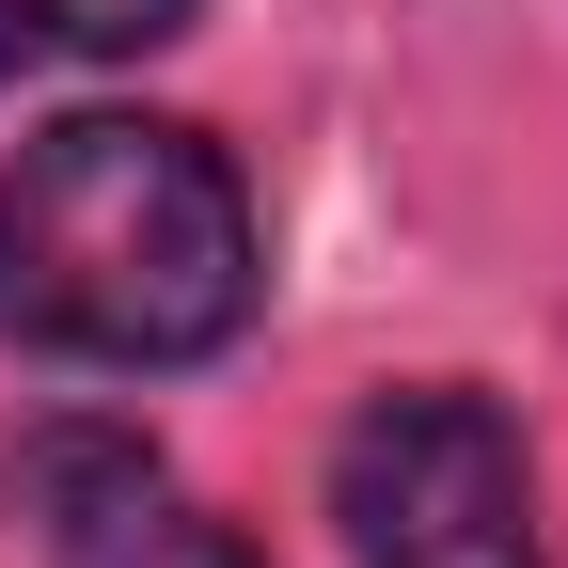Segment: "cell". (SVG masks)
I'll use <instances>...</instances> for the list:
<instances>
[{"mask_svg":"<svg viewBox=\"0 0 568 568\" xmlns=\"http://www.w3.org/2000/svg\"><path fill=\"white\" fill-rule=\"evenodd\" d=\"M268 301L253 190L174 111H63L0 159V347L80 379L222 364Z\"/></svg>","mask_w":568,"mask_h":568,"instance_id":"cell-1","label":"cell"},{"mask_svg":"<svg viewBox=\"0 0 568 568\" xmlns=\"http://www.w3.org/2000/svg\"><path fill=\"white\" fill-rule=\"evenodd\" d=\"M332 521L364 568H537V474L521 426L474 379H395L332 443Z\"/></svg>","mask_w":568,"mask_h":568,"instance_id":"cell-2","label":"cell"},{"mask_svg":"<svg viewBox=\"0 0 568 568\" xmlns=\"http://www.w3.org/2000/svg\"><path fill=\"white\" fill-rule=\"evenodd\" d=\"M0 489H17L32 521V568H268L222 506H190L174 458L142 443V426L111 410H48L17 458H0Z\"/></svg>","mask_w":568,"mask_h":568,"instance_id":"cell-3","label":"cell"},{"mask_svg":"<svg viewBox=\"0 0 568 568\" xmlns=\"http://www.w3.org/2000/svg\"><path fill=\"white\" fill-rule=\"evenodd\" d=\"M205 0H0V80H48V63H142L174 48Z\"/></svg>","mask_w":568,"mask_h":568,"instance_id":"cell-4","label":"cell"}]
</instances>
